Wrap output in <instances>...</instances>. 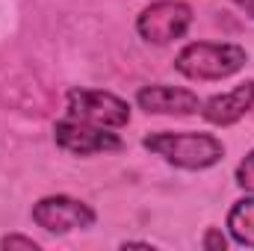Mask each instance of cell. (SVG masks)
<instances>
[{
    "label": "cell",
    "instance_id": "cell-1",
    "mask_svg": "<svg viewBox=\"0 0 254 251\" xmlns=\"http://www.w3.org/2000/svg\"><path fill=\"white\" fill-rule=\"evenodd\" d=\"M142 148L184 172H204L225 160L222 139L198 130H157L142 139Z\"/></svg>",
    "mask_w": 254,
    "mask_h": 251
},
{
    "label": "cell",
    "instance_id": "cell-2",
    "mask_svg": "<svg viewBox=\"0 0 254 251\" xmlns=\"http://www.w3.org/2000/svg\"><path fill=\"white\" fill-rule=\"evenodd\" d=\"M249 63V51L237 42H190L178 51L175 71L187 80L219 83L240 74Z\"/></svg>",
    "mask_w": 254,
    "mask_h": 251
},
{
    "label": "cell",
    "instance_id": "cell-3",
    "mask_svg": "<svg viewBox=\"0 0 254 251\" xmlns=\"http://www.w3.org/2000/svg\"><path fill=\"white\" fill-rule=\"evenodd\" d=\"M65 110H68V116H74L80 122L107 127V130H122L130 125V104L104 89H83V86L68 89Z\"/></svg>",
    "mask_w": 254,
    "mask_h": 251
},
{
    "label": "cell",
    "instance_id": "cell-4",
    "mask_svg": "<svg viewBox=\"0 0 254 251\" xmlns=\"http://www.w3.org/2000/svg\"><path fill=\"white\" fill-rule=\"evenodd\" d=\"M192 6L184 0H154L136 15V33L148 45H172L192 27Z\"/></svg>",
    "mask_w": 254,
    "mask_h": 251
},
{
    "label": "cell",
    "instance_id": "cell-5",
    "mask_svg": "<svg viewBox=\"0 0 254 251\" xmlns=\"http://www.w3.org/2000/svg\"><path fill=\"white\" fill-rule=\"evenodd\" d=\"M30 219L45 234L63 237V234H71V231H89L98 222V213L74 195H45L33 204Z\"/></svg>",
    "mask_w": 254,
    "mask_h": 251
},
{
    "label": "cell",
    "instance_id": "cell-6",
    "mask_svg": "<svg viewBox=\"0 0 254 251\" xmlns=\"http://www.w3.org/2000/svg\"><path fill=\"white\" fill-rule=\"evenodd\" d=\"M54 142H57V148H63L65 154H74V157L113 154V151L125 148V142H122V136L116 130L80 122L74 116H65L54 125Z\"/></svg>",
    "mask_w": 254,
    "mask_h": 251
},
{
    "label": "cell",
    "instance_id": "cell-7",
    "mask_svg": "<svg viewBox=\"0 0 254 251\" xmlns=\"http://www.w3.org/2000/svg\"><path fill=\"white\" fill-rule=\"evenodd\" d=\"M136 107L145 110L148 116H198L201 113V98L184 89V86H169V83H151L136 92Z\"/></svg>",
    "mask_w": 254,
    "mask_h": 251
},
{
    "label": "cell",
    "instance_id": "cell-8",
    "mask_svg": "<svg viewBox=\"0 0 254 251\" xmlns=\"http://www.w3.org/2000/svg\"><path fill=\"white\" fill-rule=\"evenodd\" d=\"M254 110V80L237 83L228 92H219L207 101H201V116L213 127H231L246 119Z\"/></svg>",
    "mask_w": 254,
    "mask_h": 251
},
{
    "label": "cell",
    "instance_id": "cell-9",
    "mask_svg": "<svg viewBox=\"0 0 254 251\" xmlns=\"http://www.w3.org/2000/svg\"><path fill=\"white\" fill-rule=\"evenodd\" d=\"M225 228H228V234H231V240L237 246L254 249V195L252 192H246L240 201L231 204Z\"/></svg>",
    "mask_w": 254,
    "mask_h": 251
},
{
    "label": "cell",
    "instance_id": "cell-10",
    "mask_svg": "<svg viewBox=\"0 0 254 251\" xmlns=\"http://www.w3.org/2000/svg\"><path fill=\"white\" fill-rule=\"evenodd\" d=\"M234 181H237V187L243 189V192H252L254 195V148L240 160V166L234 172Z\"/></svg>",
    "mask_w": 254,
    "mask_h": 251
},
{
    "label": "cell",
    "instance_id": "cell-11",
    "mask_svg": "<svg viewBox=\"0 0 254 251\" xmlns=\"http://www.w3.org/2000/svg\"><path fill=\"white\" fill-rule=\"evenodd\" d=\"M0 249H3V251H12V249L39 251L42 246H39L33 237H24V234H6V237H0Z\"/></svg>",
    "mask_w": 254,
    "mask_h": 251
},
{
    "label": "cell",
    "instance_id": "cell-12",
    "mask_svg": "<svg viewBox=\"0 0 254 251\" xmlns=\"http://www.w3.org/2000/svg\"><path fill=\"white\" fill-rule=\"evenodd\" d=\"M201 249L207 251H225L228 249V237L222 234V228H207L201 237Z\"/></svg>",
    "mask_w": 254,
    "mask_h": 251
},
{
    "label": "cell",
    "instance_id": "cell-13",
    "mask_svg": "<svg viewBox=\"0 0 254 251\" xmlns=\"http://www.w3.org/2000/svg\"><path fill=\"white\" fill-rule=\"evenodd\" d=\"M234 6H237V9H243L249 18H254V0H234Z\"/></svg>",
    "mask_w": 254,
    "mask_h": 251
},
{
    "label": "cell",
    "instance_id": "cell-14",
    "mask_svg": "<svg viewBox=\"0 0 254 251\" xmlns=\"http://www.w3.org/2000/svg\"><path fill=\"white\" fill-rule=\"evenodd\" d=\"M122 249H154L151 243H139V240H127V243H122Z\"/></svg>",
    "mask_w": 254,
    "mask_h": 251
}]
</instances>
